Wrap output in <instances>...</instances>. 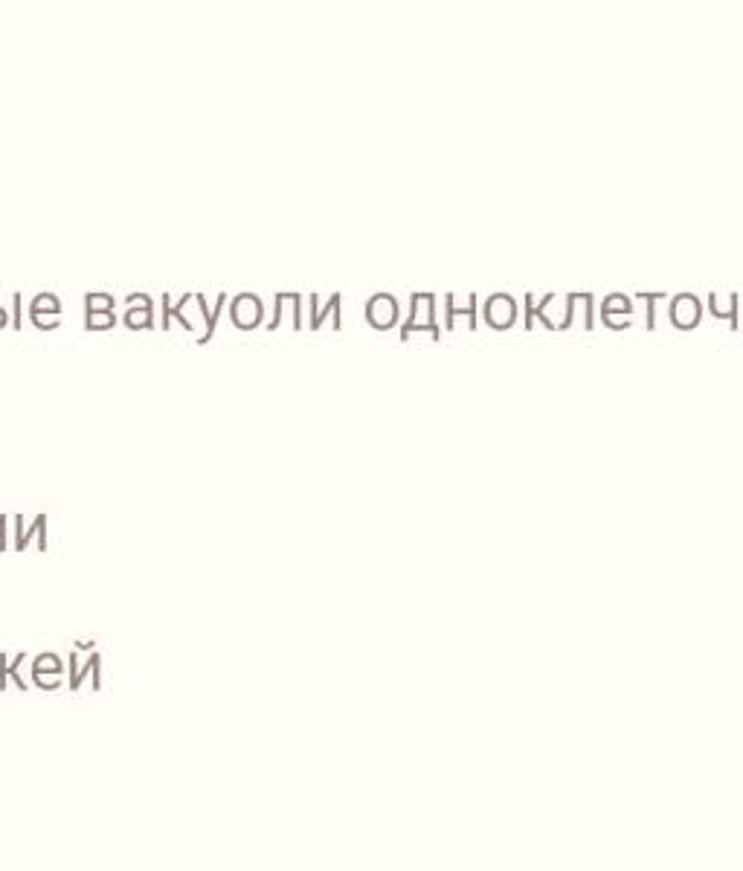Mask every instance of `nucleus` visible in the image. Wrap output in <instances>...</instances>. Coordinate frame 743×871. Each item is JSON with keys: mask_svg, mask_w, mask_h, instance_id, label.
I'll use <instances>...</instances> for the list:
<instances>
[{"mask_svg": "<svg viewBox=\"0 0 743 871\" xmlns=\"http://www.w3.org/2000/svg\"><path fill=\"white\" fill-rule=\"evenodd\" d=\"M99 668H102V657L99 654H90L88 662H85V668H76L73 674H70V689L76 691L82 683H85V677H93V689H102V677H99Z\"/></svg>", "mask_w": 743, "mask_h": 871, "instance_id": "obj_1", "label": "nucleus"}, {"mask_svg": "<svg viewBox=\"0 0 743 871\" xmlns=\"http://www.w3.org/2000/svg\"><path fill=\"white\" fill-rule=\"evenodd\" d=\"M44 668H53V671H61V662L53 657V654H44L41 660L35 662V674H41Z\"/></svg>", "mask_w": 743, "mask_h": 871, "instance_id": "obj_3", "label": "nucleus"}, {"mask_svg": "<svg viewBox=\"0 0 743 871\" xmlns=\"http://www.w3.org/2000/svg\"><path fill=\"white\" fill-rule=\"evenodd\" d=\"M3 532H6V517L0 514V549L6 552V546H9V543H6V535H3Z\"/></svg>", "mask_w": 743, "mask_h": 871, "instance_id": "obj_4", "label": "nucleus"}, {"mask_svg": "<svg viewBox=\"0 0 743 871\" xmlns=\"http://www.w3.org/2000/svg\"><path fill=\"white\" fill-rule=\"evenodd\" d=\"M44 529H47V517H38V520L32 523V532H21V535H18V543H15V549H27V543H30L32 535H38V538L44 541V549H47V538H44Z\"/></svg>", "mask_w": 743, "mask_h": 871, "instance_id": "obj_2", "label": "nucleus"}]
</instances>
